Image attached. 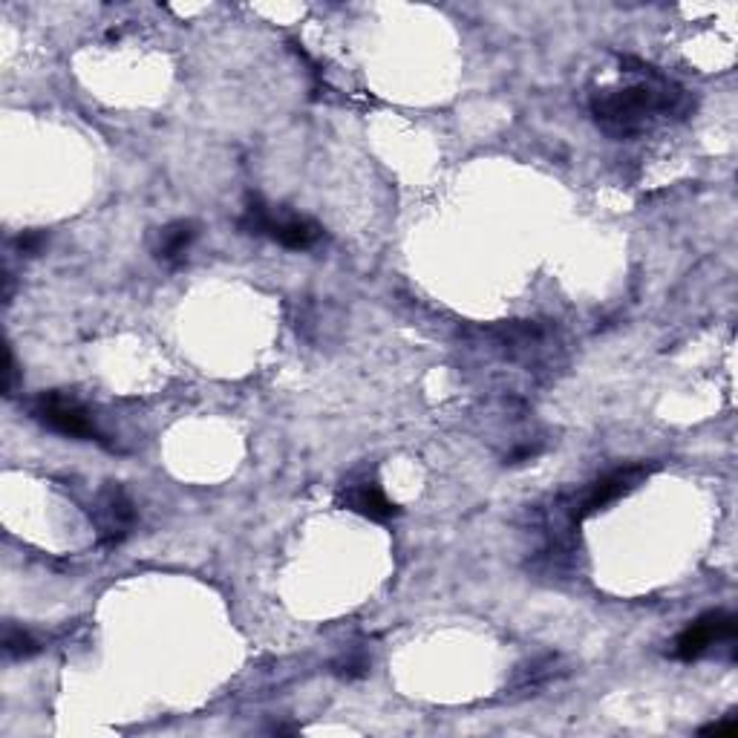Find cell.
Masks as SVG:
<instances>
[{"label": "cell", "instance_id": "obj_1", "mask_svg": "<svg viewBox=\"0 0 738 738\" xmlns=\"http://www.w3.org/2000/svg\"><path fill=\"white\" fill-rule=\"evenodd\" d=\"M620 69L635 81L626 87H603L592 92L594 122L615 138H635L646 133L658 119H684L692 110L690 92L652 64L638 58H620Z\"/></svg>", "mask_w": 738, "mask_h": 738}, {"label": "cell", "instance_id": "obj_2", "mask_svg": "<svg viewBox=\"0 0 738 738\" xmlns=\"http://www.w3.org/2000/svg\"><path fill=\"white\" fill-rule=\"evenodd\" d=\"M237 225L243 234L269 237L275 239L277 246L289 248V251H309L323 239V228L315 220L298 214H277L260 193H248L246 208H243V216L237 220Z\"/></svg>", "mask_w": 738, "mask_h": 738}, {"label": "cell", "instance_id": "obj_3", "mask_svg": "<svg viewBox=\"0 0 738 738\" xmlns=\"http://www.w3.org/2000/svg\"><path fill=\"white\" fill-rule=\"evenodd\" d=\"M32 418L44 424L46 431L58 433L67 438H81V441H104L92 422L90 410L64 392H44L32 404Z\"/></svg>", "mask_w": 738, "mask_h": 738}, {"label": "cell", "instance_id": "obj_4", "mask_svg": "<svg viewBox=\"0 0 738 738\" xmlns=\"http://www.w3.org/2000/svg\"><path fill=\"white\" fill-rule=\"evenodd\" d=\"M715 644H736V615L730 612H707L698 620H692L672 646V658L678 661H698Z\"/></svg>", "mask_w": 738, "mask_h": 738}, {"label": "cell", "instance_id": "obj_5", "mask_svg": "<svg viewBox=\"0 0 738 738\" xmlns=\"http://www.w3.org/2000/svg\"><path fill=\"white\" fill-rule=\"evenodd\" d=\"M92 519H96V528H99V543H104V546H119L131 534L133 523H136V511H133L131 496L119 484H108L99 493V500H96Z\"/></svg>", "mask_w": 738, "mask_h": 738}, {"label": "cell", "instance_id": "obj_6", "mask_svg": "<svg viewBox=\"0 0 738 738\" xmlns=\"http://www.w3.org/2000/svg\"><path fill=\"white\" fill-rule=\"evenodd\" d=\"M646 477H649V468H644V465H629V468H620V470L606 473V477L597 479V482L592 484V491L585 493L583 505H580V511H577V519H583V516H592V514H597V511H603V507L612 505L615 500L626 496L631 488H638Z\"/></svg>", "mask_w": 738, "mask_h": 738}, {"label": "cell", "instance_id": "obj_7", "mask_svg": "<svg viewBox=\"0 0 738 738\" xmlns=\"http://www.w3.org/2000/svg\"><path fill=\"white\" fill-rule=\"evenodd\" d=\"M340 505L355 511V514L367 516L372 523H390L392 516L401 514V507L392 500H387V493L376 482H364L358 488H349L340 496Z\"/></svg>", "mask_w": 738, "mask_h": 738}, {"label": "cell", "instance_id": "obj_8", "mask_svg": "<svg viewBox=\"0 0 738 738\" xmlns=\"http://www.w3.org/2000/svg\"><path fill=\"white\" fill-rule=\"evenodd\" d=\"M197 225L191 220H177V223H168L165 228H159V243H156L154 254L156 260L165 262L168 269H179L191 251V246L197 243Z\"/></svg>", "mask_w": 738, "mask_h": 738}, {"label": "cell", "instance_id": "obj_9", "mask_svg": "<svg viewBox=\"0 0 738 738\" xmlns=\"http://www.w3.org/2000/svg\"><path fill=\"white\" fill-rule=\"evenodd\" d=\"M3 652H7L12 661H26V658L41 652V644L32 638L30 631L18 629V626L9 623L7 631H3Z\"/></svg>", "mask_w": 738, "mask_h": 738}, {"label": "cell", "instance_id": "obj_10", "mask_svg": "<svg viewBox=\"0 0 738 738\" xmlns=\"http://www.w3.org/2000/svg\"><path fill=\"white\" fill-rule=\"evenodd\" d=\"M369 661L364 655H346L340 661H335V675L346 678V681H355V678L367 675Z\"/></svg>", "mask_w": 738, "mask_h": 738}, {"label": "cell", "instance_id": "obj_11", "mask_svg": "<svg viewBox=\"0 0 738 738\" xmlns=\"http://www.w3.org/2000/svg\"><path fill=\"white\" fill-rule=\"evenodd\" d=\"M46 246V234L44 231H23L21 237L15 239V248L21 254H26V257H35V254H41V248Z\"/></svg>", "mask_w": 738, "mask_h": 738}, {"label": "cell", "instance_id": "obj_12", "mask_svg": "<svg viewBox=\"0 0 738 738\" xmlns=\"http://www.w3.org/2000/svg\"><path fill=\"white\" fill-rule=\"evenodd\" d=\"M701 736H736L738 733V722L733 718V715H727L724 722H715V724H707V727H701Z\"/></svg>", "mask_w": 738, "mask_h": 738}, {"label": "cell", "instance_id": "obj_13", "mask_svg": "<svg viewBox=\"0 0 738 738\" xmlns=\"http://www.w3.org/2000/svg\"><path fill=\"white\" fill-rule=\"evenodd\" d=\"M15 378H18L15 355H12V346H7V384H3V392H7V395H12V390H15Z\"/></svg>", "mask_w": 738, "mask_h": 738}, {"label": "cell", "instance_id": "obj_14", "mask_svg": "<svg viewBox=\"0 0 738 738\" xmlns=\"http://www.w3.org/2000/svg\"><path fill=\"white\" fill-rule=\"evenodd\" d=\"M12 289H15V286H12V275H9V271H3V300H12Z\"/></svg>", "mask_w": 738, "mask_h": 738}]
</instances>
